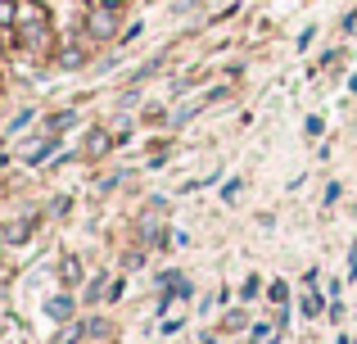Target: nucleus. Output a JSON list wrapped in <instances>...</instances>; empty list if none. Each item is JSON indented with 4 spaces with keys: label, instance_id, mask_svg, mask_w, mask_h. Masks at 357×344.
I'll return each mask as SVG.
<instances>
[{
    "label": "nucleus",
    "instance_id": "nucleus-1",
    "mask_svg": "<svg viewBox=\"0 0 357 344\" xmlns=\"http://www.w3.org/2000/svg\"><path fill=\"white\" fill-rule=\"evenodd\" d=\"M54 32H50V18H45L41 5L32 0H18V50L27 54H50Z\"/></svg>",
    "mask_w": 357,
    "mask_h": 344
},
{
    "label": "nucleus",
    "instance_id": "nucleus-2",
    "mask_svg": "<svg viewBox=\"0 0 357 344\" xmlns=\"http://www.w3.org/2000/svg\"><path fill=\"white\" fill-rule=\"evenodd\" d=\"M91 45H114L122 36V23H118V9H105V5H91L86 9V23H82Z\"/></svg>",
    "mask_w": 357,
    "mask_h": 344
},
{
    "label": "nucleus",
    "instance_id": "nucleus-3",
    "mask_svg": "<svg viewBox=\"0 0 357 344\" xmlns=\"http://www.w3.org/2000/svg\"><path fill=\"white\" fill-rule=\"evenodd\" d=\"M114 136H109V127H91L86 132V141H82V154H86V159H105L109 150H114Z\"/></svg>",
    "mask_w": 357,
    "mask_h": 344
},
{
    "label": "nucleus",
    "instance_id": "nucleus-4",
    "mask_svg": "<svg viewBox=\"0 0 357 344\" xmlns=\"http://www.w3.org/2000/svg\"><path fill=\"white\" fill-rule=\"evenodd\" d=\"M36 222H41L36 213H23L18 222H9V227H5V245H27V240H32V231H36Z\"/></svg>",
    "mask_w": 357,
    "mask_h": 344
},
{
    "label": "nucleus",
    "instance_id": "nucleus-5",
    "mask_svg": "<svg viewBox=\"0 0 357 344\" xmlns=\"http://www.w3.org/2000/svg\"><path fill=\"white\" fill-rule=\"evenodd\" d=\"M91 50L86 45H63V54H59V68H68V73H82V68H91Z\"/></svg>",
    "mask_w": 357,
    "mask_h": 344
},
{
    "label": "nucleus",
    "instance_id": "nucleus-6",
    "mask_svg": "<svg viewBox=\"0 0 357 344\" xmlns=\"http://www.w3.org/2000/svg\"><path fill=\"white\" fill-rule=\"evenodd\" d=\"M59 281H63V290H77V285H82V258L77 254L59 258Z\"/></svg>",
    "mask_w": 357,
    "mask_h": 344
},
{
    "label": "nucleus",
    "instance_id": "nucleus-7",
    "mask_svg": "<svg viewBox=\"0 0 357 344\" xmlns=\"http://www.w3.org/2000/svg\"><path fill=\"white\" fill-rule=\"evenodd\" d=\"M77 127V109H54L50 118H45V132L50 136H63V132H73Z\"/></svg>",
    "mask_w": 357,
    "mask_h": 344
},
{
    "label": "nucleus",
    "instance_id": "nucleus-8",
    "mask_svg": "<svg viewBox=\"0 0 357 344\" xmlns=\"http://www.w3.org/2000/svg\"><path fill=\"white\" fill-rule=\"evenodd\" d=\"M45 313H50V317H54V322H68V317H73V313H77V299H73V294H68V290H59V294H54V299H50V304H45Z\"/></svg>",
    "mask_w": 357,
    "mask_h": 344
},
{
    "label": "nucleus",
    "instance_id": "nucleus-9",
    "mask_svg": "<svg viewBox=\"0 0 357 344\" xmlns=\"http://www.w3.org/2000/svg\"><path fill=\"white\" fill-rule=\"evenodd\" d=\"M54 150H59V136H45L41 145H32V150H27V159H23V163H27V168H36V163H45Z\"/></svg>",
    "mask_w": 357,
    "mask_h": 344
},
{
    "label": "nucleus",
    "instance_id": "nucleus-10",
    "mask_svg": "<svg viewBox=\"0 0 357 344\" xmlns=\"http://www.w3.org/2000/svg\"><path fill=\"white\" fill-rule=\"evenodd\" d=\"M208 105H213V100L204 96V100H195V105L176 109V114H172V127H185V123H195V118H199V114H204V109H208Z\"/></svg>",
    "mask_w": 357,
    "mask_h": 344
},
{
    "label": "nucleus",
    "instance_id": "nucleus-11",
    "mask_svg": "<svg viewBox=\"0 0 357 344\" xmlns=\"http://www.w3.org/2000/svg\"><path fill=\"white\" fill-rule=\"evenodd\" d=\"M326 313V294L317 290V285H307V294H303V317H321Z\"/></svg>",
    "mask_w": 357,
    "mask_h": 344
},
{
    "label": "nucleus",
    "instance_id": "nucleus-12",
    "mask_svg": "<svg viewBox=\"0 0 357 344\" xmlns=\"http://www.w3.org/2000/svg\"><path fill=\"white\" fill-rule=\"evenodd\" d=\"M105 290H109V272L91 276L86 281V304H105Z\"/></svg>",
    "mask_w": 357,
    "mask_h": 344
},
{
    "label": "nucleus",
    "instance_id": "nucleus-13",
    "mask_svg": "<svg viewBox=\"0 0 357 344\" xmlns=\"http://www.w3.org/2000/svg\"><path fill=\"white\" fill-rule=\"evenodd\" d=\"M82 340H86V322H73V327H63L54 336V344H82Z\"/></svg>",
    "mask_w": 357,
    "mask_h": 344
},
{
    "label": "nucleus",
    "instance_id": "nucleus-14",
    "mask_svg": "<svg viewBox=\"0 0 357 344\" xmlns=\"http://www.w3.org/2000/svg\"><path fill=\"white\" fill-rule=\"evenodd\" d=\"M258 294H262V276H258V272H249V276H244V285H240V299H244V304H253Z\"/></svg>",
    "mask_w": 357,
    "mask_h": 344
},
{
    "label": "nucleus",
    "instance_id": "nucleus-15",
    "mask_svg": "<svg viewBox=\"0 0 357 344\" xmlns=\"http://www.w3.org/2000/svg\"><path fill=\"white\" fill-rule=\"evenodd\" d=\"M244 190V181H240V177H227V181H222V190H218V200L222 204H236V195Z\"/></svg>",
    "mask_w": 357,
    "mask_h": 344
},
{
    "label": "nucleus",
    "instance_id": "nucleus-16",
    "mask_svg": "<svg viewBox=\"0 0 357 344\" xmlns=\"http://www.w3.org/2000/svg\"><path fill=\"white\" fill-rule=\"evenodd\" d=\"M271 336H276V327H271V322H253V331H249V344H267Z\"/></svg>",
    "mask_w": 357,
    "mask_h": 344
},
{
    "label": "nucleus",
    "instance_id": "nucleus-17",
    "mask_svg": "<svg viewBox=\"0 0 357 344\" xmlns=\"http://www.w3.org/2000/svg\"><path fill=\"white\" fill-rule=\"evenodd\" d=\"M32 118H36V109H18V114H14V123H9L5 132H9V136H18V132H23L27 123H32Z\"/></svg>",
    "mask_w": 357,
    "mask_h": 344
},
{
    "label": "nucleus",
    "instance_id": "nucleus-18",
    "mask_svg": "<svg viewBox=\"0 0 357 344\" xmlns=\"http://www.w3.org/2000/svg\"><path fill=\"white\" fill-rule=\"evenodd\" d=\"M267 299H271V304L280 308V304L289 299V285H285V281H271V285H267Z\"/></svg>",
    "mask_w": 357,
    "mask_h": 344
},
{
    "label": "nucleus",
    "instance_id": "nucleus-19",
    "mask_svg": "<svg viewBox=\"0 0 357 344\" xmlns=\"http://www.w3.org/2000/svg\"><path fill=\"white\" fill-rule=\"evenodd\" d=\"M122 290H127V276H114V281H109V290H105V304H118Z\"/></svg>",
    "mask_w": 357,
    "mask_h": 344
},
{
    "label": "nucleus",
    "instance_id": "nucleus-20",
    "mask_svg": "<svg viewBox=\"0 0 357 344\" xmlns=\"http://www.w3.org/2000/svg\"><path fill=\"white\" fill-rule=\"evenodd\" d=\"M86 336H91V340L109 336V322H105V317H86Z\"/></svg>",
    "mask_w": 357,
    "mask_h": 344
},
{
    "label": "nucleus",
    "instance_id": "nucleus-21",
    "mask_svg": "<svg viewBox=\"0 0 357 344\" xmlns=\"http://www.w3.org/2000/svg\"><path fill=\"white\" fill-rule=\"evenodd\" d=\"M172 294H176V299H190V294H195L190 276H176V281H172Z\"/></svg>",
    "mask_w": 357,
    "mask_h": 344
},
{
    "label": "nucleus",
    "instance_id": "nucleus-22",
    "mask_svg": "<svg viewBox=\"0 0 357 344\" xmlns=\"http://www.w3.org/2000/svg\"><path fill=\"white\" fill-rule=\"evenodd\" d=\"M340 195H344L340 181H326V209H335V204H340Z\"/></svg>",
    "mask_w": 357,
    "mask_h": 344
},
{
    "label": "nucleus",
    "instance_id": "nucleus-23",
    "mask_svg": "<svg viewBox=\"0 0 357 344\" xmlns=\"http://www.w3.org/2000/svg\"><path fill=\"white\" fill-rule=\"evenodd\" d=\"M303 132H307V136H312V141H317V136L326 132V118H317V114H312V118H307V123H303Z\"/></svg>",
    "mask_w": 357,
    "mask_h": 344
},
{
    "label": "nucleus",
    "instance_id": "nucleus-24",
    "mask_svg": "<svg viewBox=\"0 0 357 344\" xmlns=\"http://www.w3.org/2000/svg\"><path fill=\"white\" fill-rule=\"evenodd\" d=\"M199 5H204V0H172V9H176V14H195Z\"/></svg>",
    "mask_w": 357,
    "mask_h": 344
},
{
    "label": "nucleus",
    "instance_id": "nucleus-25",
    "mask_svg": "<svg viewBox=\"0 0 357 344\" xmlns=\"http://www.w3.org/2000/svg\"><path fill=\"white\" fill-rule=\"evenodd\" d=\"M340 27H344V36H353V32H357V9H349V14H344V23H340Z\"/></svg>",
    "mask_w": 357,
    "mask_h": 344
},
{
    "label": "nucleus",
    "instance_id": "nucleus-26",
    "mask_svg": "<svg viewBox=\"0 0 357 344\" xmlns=\"http://www.w3.org/2000/svg\"><path fill=\"white\" fill-rule=\"evenodd\" d=\"M140 32H145V23H131V27H122V36H118V41H136Z\"/></svg>",
    "mask_w": 357,
    "mask_h": 344
},
{
    "label": "nucleus",
    "instance_id": "nucleus-27",
    "mask_svg": "<svg viewBox=\"0 0 357 344\" xmlns=\"http://www.w3.org/2000/svg\"><path fill=\"white\" fill-rule=\"evenodd\" d=\"M312 41H317V27H303V32H298V50H307Z\"/></svg>",
    "mask_w": 357,
    "mask_h": 344
},
{
    "label": "nucleus",
    "instance_id": "nucleus-28",
    "mask_svg": "<svg viewBox=\"0 0 357 344\" xmlns=\"http://www.w3.org/2000/svg\"><path fill=\"white\" fill-rule=\"evenodd\" d=\"M227 327H231V331H240V327H249V313H231V317H227Z\"/></svg>",
    "mask_w": 357,
    "mask_h": 344
},
{
    "label": "nucleus",
    "instance_id": "nucleus-29",
    "mask_svg": "<svg viewBox=\"0 0 357 344\" xmlns=\"http://www.w3.org/2000/svg\"><path fill=\"white\" fill-rule=\"evenodd\" d=\"M344 276H349V281H357V249H349V272H344Z\"/></svg>",
    "mask_w": 357,
    "mask_h": 344
},
{
    "label": "nucleus",
    "instance_id": "nucleus-30",
    "mask_svg": "<svg viewBox=\"0 0 357 344\" xmlns=\"http://www.w3.org/2000/svg\"><path fill=\"white\" fill-rule=\"evenodd\" d=\"M91 5H105V9H122L127 0H91Z\"/></svg>",
    "mask_w": 357,
    "mask_h": 344
},
{
    "label": "nucleus",
    "instance_id": "nucleus-31",
    "mask_svg": "<svg viewBox=\"0 0 357 344\" xmlns=\"http://www.w3.org/2000/svg\"><path fill=\"white\" fill-rule=\"evenodd\" d=\"M5 168H9V154H5V150H0V172H5Z\"/></svg>",
    "mask_w": 357,
    "mask_h": 344
},
{
    "label": "nucleus",
    "instance_id": "nucleus-32",
    "mask_svg": "<svg viewBox=\"0 0 357 344\" xmlns=\"http://www.w3.org/2000/svg\"><path fill=\"white\" fill-rule=\"evenodd\" d=\"M349 91H353V96H357V73H353V77H349Z\"/></svg>",
    "mask_w": 357,
    "mask_h": 344
},
{
    "label": "nucleus",
    "instance_id": "nucleus-33",
    "mask_svg": "<svg viewBox=\"0 0 357 344\" xmlns=\"http://www.w3.org/2000/svg\"><path fill=\"white\" fill-rule=\"evenodd\" d=\"M353 344H357V336H353Z\"/></svg>",
    "mask_w": 357,
    "mask_h": 344
}]
</instances>
